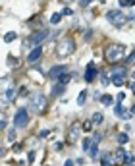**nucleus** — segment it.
Instances as JSON below:
<instances>
[{
  "label": "nucleus",
  "instance_id": "9d476101",
  "mask_svg": "<svg viewBox=\"0 0 135 166\" xmlns=\"http://www.w3.org/2000/svg\"><path fill=\"white\" fill-rule=\"evenodd\" d=\"M81 131H83L81 126H77V124L70 126V129H68V141H70V143L77 141V139H79V135H81Z\"/></svg>",
  "mask_w": 135,
  "mask_h": 166
},
{
  "label": "nucleus",
  "instance_id": "393cba45",
  "mask_svg": "<svg viewBox=\"0 0 135 166\" xmlns=\"http://www.w3.org/2000/svg\"><path fill=\"white\" fill-rule=\"evenodd\" d=\"M66 89V85H60V83H56V87L52 89V97H56V95H60L62 91Z\"/></svg>",
  "mask_w": 135,
  "mask_h": 166
},
{
  "label": "nucleus",
  "instance_id": "7c9ffc66",
  "mask_svg": "<svg viewBox=\"0 0 135 166\" xmlns=\"http://www.w3.org/2000/svg\"><path fill=\"white\" fill-rule=\"evenodd\" d=\"M93 139H95V141L98 143L100 139H102V133H98V131H97V133H93Z\"/></svg>",
  "mask_w": 135,
  "mask_h": 166
},
{
  "label": "nucleus",
  "instance_id": "a878e982",
  "mask_svg": "<svg viewBox=\"0 0 135 166\" xmlns=\"http://www.w3.org/2000/svg\"><path fill=\"white\" fill-rule=\"evenodd\" d=\"M93 129V120H85L83 122V131H91Z\"/></svg>",
  "mask_w": 135,
  "mask_h": 166
},
{
  "label": "nucleus",
  "instance_id": "72a5a7b5",
  "mask_svg": "<svg viewBox=\"0 0 135 166\" xmlns=\"http://www.w3.org/2000/svg\"><path fill=\"white\" fill-rule=\"evenodd\" d=\"M118 103H123V98H126V93H118Z\"/></svg>",
  "mask_w": 135,
  "mask_h": 166
},
{
  "label": "nucleus",
  "instance_id": "ea45409f",
  "mask_svg": "<svg viewBox=\"0 0 135 166\" xmlns=\"http://www.w3.org/2000/svg\"><path fill=\"white\" fill-rule=\"evenodd\" d=\"M129 112H131V114H135V104H133V106L129 108Z\"/></svg>",
  "mask_w": 135,
  "mask_h": 166
},
{
  "label": "nucleus",
  "instance_id": "20e7f679",
  "mask_svg": "<svg viewBox=\"0 0 135 166\" xmlns=\"http://www.w3.org/2000/svg\"><path fill=\"white\" fill-rule=\"evenodd\" d=\"M106 19H108L114 27H122V25H126L128 16L123 14L122 10H108V12H106Z\"/></svg>",
  "mask_w": 135,
  "mask_h": 166
},
{
  "label": "nucleus",
  "instance_id": "6ab92c4d",
  "mask_svg": "<svg viewBox=\"0 0 135 166\" xmlns=\"http://www.w3.org/2000/svg\"><path fill=\"white\" fill-rule=\"evenodd\" d=\"M62 16H64V14H60V12L52 14V18H50V23H52V25H58L60 21H62Z\"/></svg>",
  "mask_w": 135,
  "mask_h": 166
},
{
  "label": "nucleus",
  "instance_id": "bb28decb",
  "mask_svg": "<svg viewBox=\"0 0 135 166\" xmlns=\"http://www.w3.org/2000/svg\"><path fill=\"white\" fill-rule=\"evenodd\" d=\"M91 39H93V31H91V29H87V31L83 33V41H85V43H89Z\"/></svg>",
  "mask_w": 135,
  "mask_h": 166
},
{
  "label": "nucleus",
  "instance_id": "b1692460",
  "mask_svg": "<svg viewBox=\"0 0 135 166\" xmlns=\"http://www.w3.org/2000/svg\"><path fill=\"white\" fill-rule=\"evenodd\" d=\"M118 2H120L122 8H131V6H135V0H118Z\"/></svg>",
  "mask_w": 135,
  "mask_h": 166
},
{
  "label": "nucleus",
  "instance_id": "4c0bfd02",
  "mask_svg": "<svg viewBox=\"0 0 135 166\" xmlns=\"http://www.w3.org/2000/svg\"><path fill=\"white\" fill-rule=\"evenodd\" d=\"M64 166H73V160H66V162H64Z\"/></svg>",
  "mask_w": 135,
  "mask_h": 166
},
{
  "label": "nucleus",
  "instance_id": "6e6552de",
  "mask_svg": "<svg viewBox=\"0 0 135 166\" xmlns=\"http://www.w3.org/2000/svg\"><path fill=\"white\" fill-rule=\"evenodd\" d=\"M66 72H68V66H64V64H62V66H52V70H50L47 75L50 77V79H56V81H58Z\"/></svg>",
  "mask_w": 135,
  "mask_h": 166
},
{
  "label": "nucleus",
  "instance_id": "5701e85b",
  "mask_svg": "<svg viewBox=\"0 0 135 166\" xmlns=\"http://www.w3.org/2000/svg\"><path fill=\"white\" fill-rule=\"evenodd\" d=\"M89 157H91V158H97V154H98V145H97V143H95V145L91 147V149H89Z\"/></svg>",
  "mask_w": 135,
  "mask_h": 166
},
{
  "label": "nucleus",
  "instance_id": "4be33fe9",
  "mask_svg": "<svg viewBox=\"0 0 135 166\" xmlns=\"http://www.w3.org/2000/svg\"><path fill=\"white\" fill-rule=\"evenodd\" d=\"M85 101H87V91H81V93H79V97H77V104L83 106V104H85Z\"/></svg>",
  "mask_w": 135,
  "mask_h": 166
},
{
  "label": "nucleus",
  "instance_id": "58836bf2",
  "mask_svg": "<svg viewBox=\"0 0 135 166\" xmlns=\"http://www.w3.org/2000/svg\"><path fill=\"white\" fill-rule=\"evenodd\" d=\"M60 2H64V4H72V2H75V0H60Z\"/></svg>",
  "mask_w": 135,
  "mask_h": 166
},
{
  "label": "nucleus",
  "instance_id": "39448f33",
  "mask_svg": "<svg viewBox=\"0 0 135 166\" xmlns=\"http://www.w3.org/2000/svg\"><path fill=\"white\" fill-rule=\"evenodd\" d=\"M29 124V108H18L14 114V128H25Z\"/></svg>",
  "mask_w": 135,
  "mask_h": 166
},
{
  "label": "nucleus",
  "instance_id": "c9c22d12",
  "mask_svg": "<svg viewBox=\"0 0 135 166\" xmlns=\"http://www.w3.org/2000/svg\"><path fill=\"white\" fill-rule=\"evenodd\" d=\"M33 158H35V153H29V158H27V160H29V164L33 162Z\"/></svg>",
  "mask_w": 135,
  "mask_h": 166
},
{
  "label": "nucleus",
  "instance_id": "a19ab883",
  "mask_svg": "<svg viewBox=\"0 0 135 166\" xmlns=\"http://www.w3.org/2000/svg\"><path fill=\"white\" fill-rule=\"evenodd\" d=\"M131 75H133V79H135V70H133V72H131Z\"/></svg>",
  "mask_w": 135,
  "mask_h": 166
},
{
  "label": "nucleus",
  "instance_id": "f704fd0d",
  "mask_svg": "<svg viewBox=\"0 0 135 166\" xmlns=\"http://www.w3.org/2000/svg\"><path fill=\"white\" fill-rule=\"evenodd\" d=\"M133 58H135V50H133V52H131V54H129V56H128V58H126V62H131V60H133Z\"/></svg>",
  "mask_w": 135,
  "mask_h": 166
},
{
  "label": "nucleus",
  "instance_id": "c756f323",
  "mask_svg": "<svg viewBox=\"0 0 135 166\" xmlns=\"http://www.w3.org/2000/svg\"><path fill=\"white\" fill-rule=\"evenodd\" d=\"M8 139H10V141H16V129H12V131L8 133Z\"/></svg>",
  "mask_w": 135,
  "mask_h": 166
},
{
  "label": "nucleus",
  "instance_id": "e433bc0d",
  "mask_svg": "<svg viewBox=\"0 0 135 166\" xmlns=\"http://www.w3.org/2000/svg\"><path fill=\"white\" fill-rule=\"evenodd\" d=\"M128 85H129V89H131V91H133V93H135V83H133V81H131V83H128Z\"/></svg>",
  "mask_w": 135,
  "mask_h": 166
},
{
  "label": "nucleus",
  "instance_id": "2f4dec72",
  "mask_svg": "<svg viewBox=\"0 0 135 166\" xmlns=\"http://www.w3.org/2000/svg\"><path fill=\"white\" fill-rule=\"evenodd\" d=\"M62 14H64V16H72L73 12H72V8H64V10H62Z\"/></svg>",
  "mask_w": 135,
  "mask_h": 166
},
{
  "label": "nucleus",
  "instance_id": "f8f14e48",
  "mask_svg": "<svg viewBox=\"0 0 135 166\" xmlns=\"http://www.w3.org/2000/svg\"><path fill=\"white\" fill-rule=\"evenodd\" d=\"M112 158H114V162H120V164H123V162H126V158H128V153H126V151H123V149L120 147V149H116V151H114V154H112Z\"/></svg>",
  "mask_w": 135,
  "mask_h": 166
},
{
  "label": "nucleus",
  "instance_id": "412c9836",
  "mask_svg": "<svg viewBox=\"0 0 135 166\" xmlns=\"http://www.w3.org/2000/svg\"><path fill=\"white\" fill-rule=\"evenodd\" d=\"M70 79H72V73L66 72V73L60 77V79H58V83H60V85H68V81H70Z\"/></svg>",
  "mask_w": 135,
  "mask_h": 166
},
{
  "label": "nucleus",
  "instance_id": "f03ea898",
  "mask_svg": "<svg viewBox=\"0 0 135 166\" xmlns=\"http://www.w3.org/2000/svg\"><path fill=\"white\" fill-rule=\"evenodd\" d=\"M31 112L35 114H41L44 112V108H47V95H44L42 91H33L29 95V106H27Z\"/></svg>",
  "mask_w": 135,
  "mask_h": 166
},
{
  "label": "nucleus",
  "instance_id": "4468645a",
  "mask_svg": "<svg viewBox=\"0 0 135 166\" xmlns=\"http://www.w3.org/2000/svg\"><path fill=\"white\" fill-rule=\"evenodd\" d=\"M100 166H114V158H112V154H108V153L100 154Z\"/></svg>",
  "mask_w": 135,
  "mask_h": 166
},
{
  "label": "nucleus",
  "instance_id": "2eb2a0df",
  "mask_svg": "<svg viewBox=\"0 0 135 166\" xmlns=\"http://www.w3.org/2000/svg\"><path fill=\"white\" fill-rule=\"evenodd\" d=\"M95 143H97V141H95L93 137H85V139H83V151H85V153H89V149H91Z\"/></svg>",
  "mask_w": 135,
  "mask_h": 166
},
{
  "label": "nucleus",
  "instance_id": "0eeeda50",
  "mask_svg": "<svg viewBox=\"0 0 135 166\" xmlns=\"http://www.w3.org/2000/svg\"><path fill=\"white\" fill-rule=\"evenodd\" d=\"M126 75H128V70L126 68H114L112 70V85L116 87H122L123 83H126Z\"/></svg>",
  "mask_w": 135,
  "mask_h": 166
},
{
  "label": "nucleus",
  "instance_id": "a211bd4d",
  "mask_svg": "<svg viewBox=\"0 0 135 166\" xmlns=\"http://www.w3.org/2000/svg\"><path fill=\"white\" fill-rule=\"evenodd\" d=\"M128 141H129V135L126 133V131H122V133H118V143H120V145H126Z\"/></svg>",
  "mask_w": 135,
  "mask_h": 166
},
{
  "label": "nucleus",
  "instance_id": "dca6fc26",
  "mask_svg": "<svg viewBox=\"0 0 135 166\" xmlns=\"http://www.w3.org/2000/svg\"><path fill=\"white\" fill-rule=\"evenodd\" d=\"M100 103H102L104 106H112V104H114V97H110V95L106 93V95L100 97Z\"/></svg>",
  "mask_w": 135,
  "mask_h": 166
},
{
  "label": "nucleus",
  "instance_id": "473e14b6",
  "mask_svg": "<svg viewBox=\"0 0 135 166\" xmlns=\"http://www.w3.org/2000/svg\"><path fill=\"white\" fill-rule=\"evenodd\" d=\"M54 149H56V151H62V149H64V143H62V141H58V143L54 145Z\"/></svg>",
  "mask_w": 135,
  "mask_h": 166
},
{
  "label": "nucleus",
  "instance_id": "9b49d317",
  "mask_svg": "<svg viewBox=\"0 0 135 166\" xmlns=\"http://www.w3.org/2000/svg\"><path fill=\"white\" fill-rule=\"evenodd\" d=\"M42 56V47H35V48H31L29 54H27V62L29 64H35L37 60H41Z\"/></svg>",
  "mask_w": 135,
  "mask_h": 166
},
{
  "label": "nucleus",
  "instance_id": "1a4fd4ad",
  "mask_svg": "<svg viewBox=\"0 0 135 166\" xmlns=\"http://www.w3.org/2000/svg\"><path fill=\"white\" fill-rule=\"evenodd\" d=\"M97 73H98L97 66H95V64H89L87 68H85V73H83V79H85V83H93V79L97 77Z\"/></svg>",
  "mask_w": 135,
  "mask_h": 166
},
{
  "label": "nucleus",
  "instance_id": "7ed1b4c3",
  "mask_svg": "<svg viewBox=\"0 0 135 166\" xmlns=\"http://www.w3.org/2000/svg\"><path fill=\"white\" fill-rule=\"evenodd\" d=\"M73 52H75V43H73V39L64 37V39L58 41V45H56V56H58V58L64 60L68 56H72Z\"/></svg>",
  "mask_w": 135,
  "mask_h": 166
},
{
  "label": "nucleus",
  "instance_id": "f257e3e1",
  "mask_svg": "<svg viewBox=\"0 0 135 166\" xmlns=\"http://www.w3.org/2000/svg\"><path fill=\"white\" fill-rule=\"evenodd\" d=\"M126 58V47L120 45V43H110L104 48V60L108 64H118Z\"/></svg>",
  "mask_w": 135,
  "mask_h": 166
},
{
  "label": "nucleus",
  "instance_id": "cd10ccee",
  "mask_svg": "<svg viewBox=\"0 0 135 166\" xmlns=\"http://www.w3.org/2000/svg\"><path fill=\"white\" fill-rule=\"evenodd\" d=\"M91 2H93V0H79V6H81V8H87Z\"/></svg>",
  "mask_w": 135,
  "mask_h": 166
},
{
  "label": "nucleus",
  "instance_id": "423d86ee",
  "mask_svg": "<svg viewBox=\"0 0 135 166\" xmlns=\"http://www.w3.org/2000/svg\"><path fill=\"white\" fill-rule=\"evenodd\" d=\"M47 37H48V31H47V29L35 31V33H33V35L27 39V43H25V45H27V47H31V48H35V47H41V43H42L44 39H47Z\"/></svg>",
  "mask_w": 135,
  "mask_h": 166
},
{
  "label": "nucleus",
  "instance_id": "c85d7f7f",
  "mask_svg": "<svg viewBox=\"0 0 135 166\" xmlns=\"http://www.w3.org/2000/svg\"><path fill=\"white\" fill-rule=\"evenodd\" d=\"M48 135H50V131H48V129H42L41 133H39V137H42V139H44V137H48Z\"/></svg>",
  "mask_w": 135,
  "mask_h": 166
},
{
  "label": "nucleus",
  "instance_id": "f3484780",
  "mask_svg": "<svg viewBox=\"0 0 135 166\" xmlns=\"http://www.w3.org/2000/svg\"><path fill=\"white\" fill-rule=\"evenodd\" d=\"M18 39V33L16 31H8L6 35H4V43H12V41H16Z\"/></svg>",
  "mask_w": 135,
  "mask_h": 166
},
{
  "label": "nucleus",
  "instance_id": "ddd939ff",
  "mask_svg": "<svg viewBox=\"0 0 135 166\" xmlns=\"http://www.w3.org/2000/svg\"><path fill=\"white\" fill-rule=\"evenodd\" d=\"M16 95H18L16 87H6L4 89V104L10 103V101H16Z\"/></svg>",
  "mask_w": 135,
  "mask_h": 166
},
{
  "label": "nucleus",
  "instance_id": "aec40b11",
  "mask_svg": "<svg viewBox=\"0 0 135 166\" xmlns=\"http://www.w3.org/2000/svg\"><path fill=\"white\" fill-rule=\"evenodd\" d=\"M91 120H93V124H102V122H104V116L100 114V112H95V114L91 116Z\"/></svg>",
  "mask_w": 135,
  "mask_h": 166
}]
</instances>
